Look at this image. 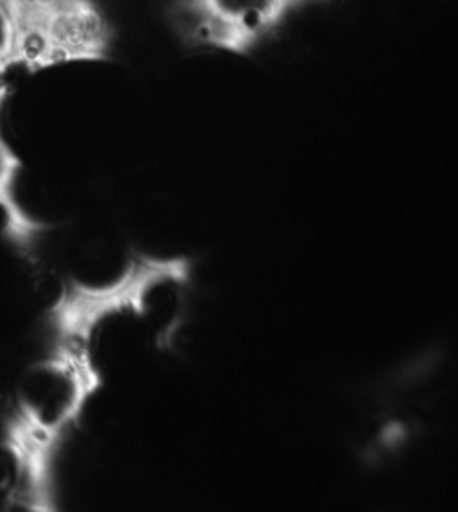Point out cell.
<instances>
[{
	"label": "cell",
	"instance_id": "cell-3",
	"mask_svg": "<svg viewBox=\"0 0 458 512\" xmlns=\"http://www.w3.org/2000/svg\"><path fill=\"white\" fill-rule=\"evenodd\" d=\"M6 85L0 83V113L6 101ZM22 171V163L17 154L11 149L6 138L2 137L0 129V217H2V233L4 237L18 249L20 255L31 258L36 244L40 242L47 226L36 221L33 215L26 212L20 205L17 185L18 176Z\"/></svg>",
	"mask_w": 458,
	"mask_h": 512
},
{
	"label": "cell",
	"instance_id": "cell-2",
	"mask_svg": "<svg viewBox=\"0 0 458 512\" xmlns=\"http://www.w3.org/2000/svg\"><path fill=\"white\" fill-rule=\"evenodd\" d=\"M305 2L194 0L170 9V24L192 49L249 54Z\"/></svg>",
	"mask_w": 458,
	"mask_h": 512
},
{
	"label": "cell",
	"instance_id": "cell-1",
	"mask_svg": "<svg viewBox=\"0 0 458 512\" xmlns=\"http://www.w3.org/2000/svg\"><path fill=\"white\" fill-rule=\"evenodd\" d=\"M111 29L83 0H0V77L108 56Z\"/></svg>",
	"mask_w": 458,
	"mask_h": 512
}]
</instances>
